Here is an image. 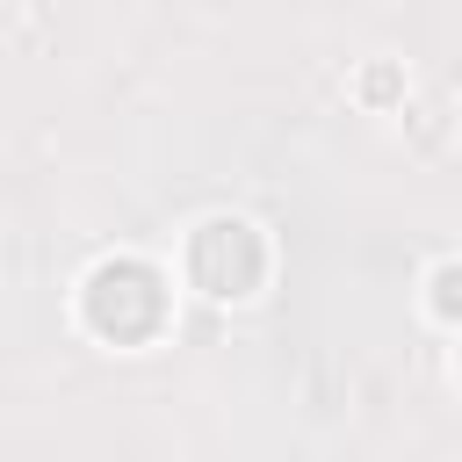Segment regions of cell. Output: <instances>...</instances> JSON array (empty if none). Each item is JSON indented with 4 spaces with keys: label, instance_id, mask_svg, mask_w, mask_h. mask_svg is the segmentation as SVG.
<instances>
[{
    "label": "cell",
    "instance_id": "cell-3",
    "mask_svg": "<svg viewBox=\"0 0 462 462\" xmlns=\"http://www.w3.org/2000/svg\"><path fill=\"white\" fill-rule=\"evenodd\" d=\"M433 310L440 318H462V267H440L433 274Z\"/></svg>",
    "mask_w": 462,
    "mask_h": 462
},
{
    "label": "cell",
    "instance_id": "cell-2",
    "mask_svg": "<svg viewBox=\"0 0 462 462\" xmlns=\"http://www.w3.org/2000/svg\"><path fill=\"white\" fill-rule=\"evenodd\" d=\"M188 267H195V282H202L209 296H253V289H260V274H267V245H260V231H253V224L217 217V224H202V231H195Z\"/></svg>",
    "mask_w": 462,
    "mask_h": 462
},
{
    "label": "cell",
    "instance_id": "cell-1",
    "mask_svg": "<svg viewBox=\"0 0 462 462\" xmlns=\"http://www.w3.org/2000/svg\"><path fill=\"white\" fill-rule=\"evenodd\" d=\"M159 318H166V289H159V274L144 260L94 267V282H87V325L101 339H144V332H159Z\"/></svg>",
    "mask_w": 462,
    "mask_h": 462
}]
</instances>
